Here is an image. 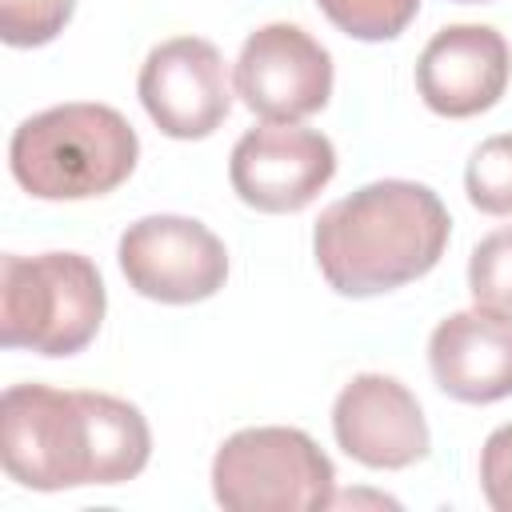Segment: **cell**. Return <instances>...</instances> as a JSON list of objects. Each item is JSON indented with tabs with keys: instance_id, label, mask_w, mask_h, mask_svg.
<instances>
[{
	"instance_id": "8",
	"label": "cell",
	"mask_w": 512,
	"mask_h": 512,
	"mask_svg": "<svg viewBox=\"0 0 512 512\" xmlns=\"http://www.w3.org/2000/svg\"><path fill=\"white\" fill-rule=\"evenodd\" d=\"M232 80L220 48L204 36H172L156 44L136 76L148 120L172 140H204L232 112Z\"/></svg>"
},
{
	"instance_id": "14",
	"label": "cell",
	"mask_w": 512,
	"mask_h": 512,
	"mask_svg": "<svg viewBox=\"0 0 512 512\" xmlns=\"http://www.w3.org/2000/svg\"><path fill=\"white\" fill-rule=\"evenodd\" d=\"M468 292L476 308L512 320V224L488 232L468 256Z\"/></svg>"
},
{
	"instance_id": "9",
	"label": "cell",
	"mask_w": 512,
	"mask_h": 512,
	"mask_svg": "<svg viewBox=\"0 0 512 512\" xmlns=\"http://www.w3.org/2000/svg\"><path fill=\"white\" fill-rule=\"evenodd\" d=\"M332 176H336L332 140L304 124L264 120L260 128H248L228 156L232 192L248 208L272 216L308 208L328 188Z\"/></svg>"
},
{
	"instance_id": "5",
	"label": "cell",
	"mask_w": 512,
	"mask_h": 512,
	"mask_svg": "<svg viewBox=\"0 0 512 512\" xmlns=\"http://www.w3.org/2000/svg\"><path fill=\"white\" fill-rule=\"evenodd\" d=\"M212 496L228 512H316L336 504V468L300 428H240L212 456Z\"/></svg>"
},
{
	"instance_id": "18",
	"label": "cell",
	"mask_w": 512,
	"mask_h": 512,
	"mask_svg": "<svg viewBox=\"0 0 512 512\" xmlns=\"http://www.w3.org/2000/svg\"><path fill=\"white\" fill-rule=\"evenodd\" d=\"M460 4H488V0H460Z\"/></svg>"
},
{
	"instance_id": "7",
	"label": "cell",
	"mask_w": 512,
	"mask_h": 512,
	"mask_svg": "<svg viewBox=\"0 0 512 512\" xmlns=\"http://www.w3.org/2000/svg\"><path fill=\"white\" fill-rule=\"evenodd\" d=\"M232 84L248 112L272 124H300L332 96V56L300 24L276 20L240 44Z\"/></svg>"
},
{
	"instance_id": "6",
	"label": "cell",
	"mask_w": 512,
	"mask_h": 512,
	"mask_svg": "<svg viewBox=\"0 0 512 512\" xmlns=\"http://www.w3.org/2000/svg\"><path fill=\"white\" fill-rule=\"evenodd\" d=\"M132 292L156 304H200L228 280L224 240L192 216H144L124 228L116 248Z\"/></svg>"
},
{
	"instance_id": "4",
	"label": "cell",
	"mask_w": 512,
	"mask_h": 512,
	"mask_svg": "<svg viewBox=\"0 0 512 512\" xmlns=\"http://www.w3.org/2000/svg\"><path fill=\"white\" fill-rule=\"evenodd\" d=\"M108 312L100 268L80 252L0 256V344L36 356L84 352Z\"/></svg>"
},
{
	"instance_id": "15",
	"label": "cell",
	"mask_w": 512,
	"mask_h": 512,
	"mask_svg": "<svg viewBox=\"0 0 512 512\" xmlns=\"http://www.w3.org/2000/svg\"><path fill=\"white\" fill-rule=\"evenodd\" d=\"M316 8L352 40H396L412 16L420 12V0H316Z\"/></svg>"
},
{
	"instance_id": "13",
	"label": "cell",
	"mask_w": 512,
	"mask_h": 512,
	"mask_svg": "<svg viewBox=\"0 0 512 512\" xmlns=\"http://www.w3.org/2000/svg\"><path fill=\"white\" fill-rule=\"evenodd\" d=\"M468 204L484 216H512V132L488 136L472 148L464 168Z\"/></svg>"
},
{
	"instance_id": "11",
	"label": "cell",
	"mask_w": 512,
	"mask_h": 512,
	"mask_svg": "<svg viewBox=\"0 0 512 512\" xmlns=\"http://www.w3.org/2000/svg\"><path fill=\"white\" fill-rule=\"evenodd\" d=\"M512 76L508 40L488 24H448L440 28L416 60L420 100L448 120H468L488 112Z\"/></svg>"
},
{
	"instance_id": "3",
	"label": "cell",
	"mask_w": 512,
	"mask_h": 512,
	"mask_svg": "<svg viewBox=\"0 0 512 512\" xmlns=\"http://www.w3.org/2000/svg\"><path fill=\"white\" fill-rule=\"evenodd\" d=\"M140 160L136 128L108 104H56L8 140V168L36 200H92L120 188Z\"/></svg>"
},
{
	"instance_id": "17",
	"label": "cell",
	"mask_w": 512,
	"mask_h": 512,
	"mask_svg": "<svg viewBox=\"0 0 512 512\" xmlns=\"http://www.w3.org/2000/svg\"><path fill=\"white\" fill-rule=\"evenodd\" d=\"M480 492L488 508L512 512V420L492 428L480 448Z\"/></svg>"
},
{
	"instance_id": "12",
	"label": "cell",
	"mask_w": 512,
	"mask_h": 512,
	"mask_svg": "<svg viewBox=\"0 0 512 512\" xmlns=\"http://www.w3.org/2000/svg\"><path fill=\"white\" fill-rule=\"evenodd\" d=\"M428 368L436 388L460 404L512 396V320L488 308L444 316L428 336Z\"/></svg>"
},
{
	"instance_id": "2",
	"label": "cell",
	"mask_w": 512,
	"mask_h": 512,
	"mask_svg": "<svg viewBox=\"0 0 512 512\" xmlns=\"http://www.w3.org/2000/svg\"><path fill=\"white\" fill-rule=\"evenodd\" d=\"M448 236L452 216L428 184L372 180L320 212L312 256L332 292L364 300L428 276Z\"/></svg>"
},
{
	"instance_id": "16",
	"label": "cell",
	"mask_w": 512,
	"mask_h": 512,
	"mask_svg": "<svg viewBox=\"0 0 512 512\" xmlns=\"http://www.w3.org/2000/svg\"><path fill=\"white\" fill-rule=\"evenodd\" d=\"M76 0H0V36L12 48H40L64 32Z\"/></svg>"
},
{
	"instance_id": "1",
	"label": "cell",
	"mask_w": 512,
	"mask_h": 512,
	"mask_svg": "<svg viewBox=\"0 0 512 512\" xmlns=\"http://www.w3.org/2000/svg\"><path fill=\"white\" fill-rule=\"evenodd\" d=\"M148 456V420L120 396L52 384H12L0 396V460L20 488L124 484L144 472Z\"/></svg>"
},
{
	"instance_id": "10",
	"label": "cell",
	"mask_w": 512,
	"mask_h": 512,
	"mask_svg": "<svg viewBox=\"0 0 512 512\" xmlns=\"http://www.w3.org/2000/svg\"><path fill=\"white\" fill-rule=\"evenodd\" d=\"M332 436L344 456L380 472L412 468L432 444L420 400L408 384L384 372H360L340 388L332 404Z\"/></svg>"
}]
</instances>
